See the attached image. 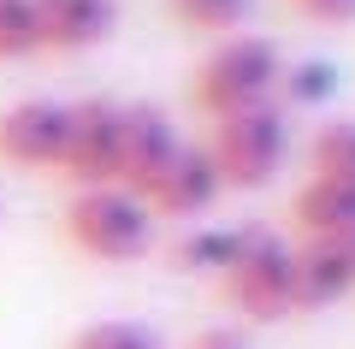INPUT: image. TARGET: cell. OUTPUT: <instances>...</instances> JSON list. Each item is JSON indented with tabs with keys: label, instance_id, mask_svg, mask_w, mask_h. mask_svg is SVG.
<instances>
[{
	"label": "cell",
	"instance_id": "obj_1",
	"mask_svg": "<svg viewBox=\"0 0 355 349\" xmlns=\"http://www.w3.org/2000/svg\"><path fill=\"white\" fill-rule=\"evenodd\" d=\"M279 77H284V53L272 36H219V48L196 65L190 77V101L207 119H231V112H249L279 101Z\"/></svg>",
	"mask_w": 355,
	"mask_h": 349
},
{
	"label": "cell",
	"instance_id": "obj_2",
	"mask_svg": "<svg viewBox=\"0 0 355 349\" xmlns=\"http://www.w3.org/2000/svg\"><path fill=\"white\" fill-rule=\"evenodd\" d=\"M154 213L142 196L119 184H101V189H77L65 201V243L89 261H107V266H125V261H142L154 249Z\"/></svg>",
	"mask_w": 355,
	"mask_h": 349
},
{
	"label": "cell",
	"instance_id": "obj_3",
	"mask_svg": "<svg viewBox=\"0 0 355 349\" xmlns=\"http://www.w3.org/2000/svg\"><path fill=\"white\" fill-rule=\"evenodd\" d=\"M207 154H214L225 189H266L284 172V154H291V112L279 101H266V107L214 119Z\"/></svg>",
	"mask_w": 355,
	"mask_h": 349
},
{
	"label": "cell",
	"instance_id": "obj_4",
	"mask_svg": "<svg viewBox=\"0 0 355 349\" xmlns=\"http://www.w3.org/2000/svg\"><path fill=\"white\" fill-rule=\"evenodd\" d=\"M291 249L296 243L284 231H243L231 266L219 273V296L237 314H249V320H284V314H296V302H291Z\"/></svg>",
	"mask_w": 355,
	"mask_h": 349
},
{
	"label": "cell",
	"instance_id": "obj_5",
	"mask_svg": "<svg viewBox=\"0 0 355 349\" xmlns=\"http://www.w3.org/2000/svg\"><path fill=\"white\" fill-rule=\"evenodd\" d=\"M119 125L125 107L107 95L71 101V125H65V154H60V178L77 189H101L119 184Z\"/></svg>",
	"mask_w": 355,
	"mask_h": 349
},
{
	"label": "cell",
	"instance_id": "obj_6",
	"mask_svg": "<svg viewBox=\"0 0 355 349\" xmlns=\"http://www.w3.org/2000/svg\"><path fill=\"white\" fill-rule=\"evenodd\" d=\"M184 148L172 112L154 107V101H130L125 125H119V189L130 196H148V184L172 166V154Z\"/></svg>",
	"mask_w": 355,
	"mask_h": 349
},
{
	"label": "cell",
	"instance_id": "obj_7",
	"mask_svg": "<svg viewBox=\"0 0 355 349\" xmlns=\"http://www.w3.org/2000/svg\"><path fill=\"white\" fill-rule=\"evenodd\" d=\"M65 125L71 107L65 101H12L0 112V160L6 166H30V172H60L65 154Z\"/></svg>",
	"mask_w": 355,
	"mask_h": 349
},
{
	"label": "cell",
	"instance_id": "obj_8",
	"mask_svg": "<svg viewBox=\"0 0 355 349\" xmlns=\"http://www.w3.org/2000/svg\"><path fill=\"white\" fill-rule=\"evenodd\" d=\"M219 196H225V184H219V166L207 154V142H184L172 154V166L148 184L142 201H148L154 219H202Z\"/></svg>",
	"mask_w": 355,
	"mask_h": 349
},
{
	"label": "cell",
	"instance_id": "obj_9",
	"mask_svg": "<svg viewBox=\"0 0 355 349\" xmlns=\"http://www.w3.org/2000/svg\"><path fill=\"white\" fill-rule=\"evenodd\" d=\"M113 0H36V42L42 53H83L113 36Z\"/></svg>",
	"mask_w": 355,
	"mask_h": 349
},
{
	"label": "cell",
	"instance_id": "obj_10",
	"mask_svg": "<svg viewBox=\"0 0 355 349\" xmlns=\"http://www.w3.org/2000/svg\"><path fill=\"white\" fill-rule=\"evenodd\" d=\"M291 225L302 243H338L355 231V184H338V178H314L291 196Z\"/></svg>",
	"mask_w": 355,
	"mask_h": 349
},
{
	"label": "cell",
	"instance_id": "obj_11",
	"mask_svg": "<svg viewBox=\"0 0 355 349\" xmlns=\"http://www.w3.org/2000/svg\"><path fill=\"white\" fill-rule=\"evenodd\" d=\"M349 290H355V273L338 255V243H296L291 249V302H296V314L331 308Z\"/></svg>",
	"mask_w": 355,
	"mask_h": 349
},
{
	"label": "cell",
	"instance_id": "obj_12",
	"mask_svg": "<svg viewBox=\"0 0 355 349\" xmlns=\"http://www.w3.org/2000/svg\"><path fill=\"white\" fill-rule=\"evenodd\" d=\"M237 243H243V225H190L172 243V261L184 273H214L219 278L231 266V255H237Z\"/></svg>",
	"mask_w": 355,
	"mask_h": 349
},
{
	"label": "cell",
	"instance_id": "obj_13",
	"mask_svg": "<svg viewBox=\"0 0 355 349\" xmlns=\"http://www.w3.org/2000/svg\"><path fill=\"white\" fill-rule=\"evenodd\" d=\"M338 65L331 60H284V77H279V107H326L338 95Z\"/></svg>",
	"mask_w": 355,
	"mask_h": 349
},
{
	"label": "cell",
	"instance_id": "obj_14",
	"mask_svg": "<svg viewBox=\"0 0 355 349\" xmlns=\"http://www.w3.org/2000/svg\"><path fill=\"white\" fill-rule=\"evenodd\" d=\"M308 166H314V178L355 184V119H331V125H320L314 148H308Z\"/></svg>",
	"mask_w": 355,
	"mask_h": 349
},
{
	"label": "cell",
	"instance_id": "obj_15",
	"mask_svg": "<svg viewBox=\"0 0 355 349\" xmlns=\"http://www.w3.org/2000/svg\"><path fill=\"white\" fill-rule=\"evenodd\" d=\"M172 6L178 24H190V30H214V36H237V24L249 18V0H166Z\"/></svg>",
	"mask_w": 355,
	"mask_h": 349
},
{
	"label": "cell",
	"instance_id": "obj_16",
	"mask_svg": "<svg viewBox=\"0 0 355 349\" xmlns=\"http://www.w3.org/2000/svg\"><path fill=\"white\" fill-rule=\"evenodd\" d=\"M36 42V0H0V60H30Z\"/></svg>",
	"mask_w": 355,
	"mask_h": 349
},
{
	"label": "cell",
	"instance_id": "obj_17",
	"mask_svg": "<svg viewBox=\"0 0 355 349\" xmlns=\"http://www.w3.org/2000/svg\"><path fill=\"white\" fill-rule=\"evenodd\" d=\"M65 349H160V337H154L142 320H95V325H83Z\"/></svg>",
	"mask_w": 355,
	"mask_h": 349
},
{
	"label": "cell",
	"instance_id": "obj_18",
	"mask_svg": "<svg viewBox=\"0 0 355 349\" xmlns=\"http://www.w3.org/2000/svg\"><path fill=\"white\" fill-rule=\"evenodd\" d=\"M296 12H308L314 24H355V0H291Z\"/></svg>",
	"mask_w": 355,
	"mask_h": 349
},
{
	"label": "cell",
	"instance_id": "obj_19",
	"mask_svg": "<svg viewBox=\"0 0 355 349\" xmlns=\"http://www.w3.org/2000/svg\"><path fill=\"white\" fill-rule=\"evenodd\" d=\"M184 349H254V343L237 332V325H207V332H196Z\"/></svg>",
	"mask_w": 355,
	"mask_h": 349
},
{
	"label": "cell",
	"instance_id": "obj_20",
	"mask_svg": "<svg viewBox=\"0 0 355 349\" xmlns=\"http://www.w3.org/2000/svg\"><path fill=\"white\" fill-rule=\"evenodd\" d=\"M338 255L349 261V273H355V231H349V237H338Z\"/></svg>",
	"mask_w": 355,
	"mask_h": 349
}]
</instances>
